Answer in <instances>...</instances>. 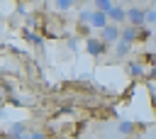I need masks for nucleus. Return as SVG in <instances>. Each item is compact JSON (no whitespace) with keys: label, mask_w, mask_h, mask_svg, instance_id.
Returning a JSON list of instances; mask_svg holds the SVG:
<instances>
[{"label":"nucleus","mask_w":156,"mask_h":139,"mask_svg":"<svg viewBox=\"0 0 156 139\" xmlns=\"http://www.w3.org/2000/svg\"><path fill=\"white\" fill-rule=\"evenodd\" d=\"M117 132H119V134H124V137H127V134H132V132H134V122H129V119L119 122V124H117Z\"/></svg>","instance_id":"obj_10"},{"label":"nucleus","mask_w":156,"mask_h":139,"mask_svg":"<svg viewBox=\"0 0 156 139\" xmlns=\"http://www.w3.org/2000/svg\"><path fill=\"white\" fill-rule=\"evenodd\" d=\"M112 5H115L112 0H93V7H95V10H100V12H107Z\"/></svg>","instance_id":"obj_11"},{"label":"nucleus","mask_w":156,"mask_h":139,"mask_svg":"<svg viewBox=\"0 0 156 139\" xmlns=\"http://www.w3.org/2000/svg\"><path fill=\"white\" fill-rule=\"evenodd\" d=\"M27 137H29V139H46V134H44V132H39V129H34V132H29Z\"/></svg>","instance_id":"obj_16"},{"label":"nucleus","mask_w":156,"mask_h":139,"mask_svg":"<svg viewBox=\"0 0 156 139\" xmlns=\"http://www.w3.org/2000/svg\"><path fill=\"white\" fill-rule=\"evenodd\" d=\"M154 44H156V37H154Z\"/></svg>","instance_id":"obj_20"},{"label":"nucleus","mask_w":156,"mask_h":139,"mask_svg":"<svg viewBox=\"0 0 156 139\" xmlns=\"http://www.w3.org/2000/svg\"><path fill=\"white\" fill-rule=\"evenodd\" d=\"M24 39H29V41H32V44H37V46H44V39H41L39 34H34V32H29V29L24 32Z\"/></svg>","instance_id":"obj_12"},{"label":"nucleus","mask_w":156,"mask_h":139,"mask_svg":"<svg viewBox=\"0 0 156 139\" xmlns=\"http://www.w3.org/2000/svg\"><path fill=\"white\" fill-rule=\"evenodd\" d=\"M119 37H122V27L119 24H105L102 29H100V39L110 46V44H115V41H119Z\"/></svg>","instance_id":"obj_3"},{"label":"nucleus","mask_w":156,"mask_h":139,"mask_svg":"<svg viewBox=\"0 0 156 139\" xmlns=\"http://www.w3.org/2000/svg\"><path fill=\"white\" fill-rule=\"evenodd\" d=\"M107 20H110L112 24H119V27H122V24L127 22V7H122V5L115 2V5L107 10Z\"/></svg>","instance_id":"obj_4"},{"label":"nucleus","mask_w":156,"mask_h":139,"mask_svg":"<svg viewBox=\"0 0 156 139\" xmlns=\"http://www.w3.org/2000/svg\"><path fill=\"white\" fill-rule=\"evenodd\" d=\"M93 10H95V7H83V10L78 12V22H80V24H90V15H93Z\"/></svg>","instance_id":"obj_9"},{"label":"nucleus","mask_w":156,"mask_h":139,"mask_svg":"<svg viewBox=\"0 0 156 139\" xmlns=\"http://www.w3.org/2000/svg\"><path fill=\"white\" fill-rule=\"evenodd\" d=\"M68 49H71V51H76V49H78V39H76V37H71V39H68Z\"/></svg>","instance_id":"obj_17"},{"label":"nucleus","mask_w":156,"mask_h":139,"mask_svg":"<svg viewBox=\"0 0 156 139\" xmlns=\"http://www.w3.org/2000/svg\"><path fill=\"white\" fill-rule=\"evenodd\" d=\"M20 134H27V127L24 124H12L10 127V137H20Z\"/></svg>","instance_id":"obj_13"},{"label":"nucleus","mask_w":156,"mask_h":139,"mask_svg":"<svg viewBox=\"0 0 156 139\" xmlns=\"http://www.w3.org/2000/svg\"><path fill=\"white\" fill-rule=\"evenodd\" d=\"M146 24H156V7L146 10Z\"/></svg>","instance_id":"obj_14"},{"label":"nucleus","mask_w":156,"mask_h":139,"mask_svg":"<svg viewBox=\"0 0 156 139\" xmlns=\"http://www.w3.org/2000/svg\"><path fill=\"white\" fill-rule=\"evenodd\" d=\"M127 24H134V27H144L146 24V10L136 2H132L127 7Z\"/></svg>","instance_id":"obj_1"},{"label":"nucleus","mask_w":156,"mask_h":139,"mask_svg":"<svg viewBox=\"0 0 156 139\" xmlns=\"http://www.w3.org/2000/svg\"><path fill=\"white\" fill-rule=\"evenodd\" d=\"M54 2H56V7H58V10L63 12V10H68V7H71V5L76 2V0H54Z\"/></svg>","instance_id":"obj_15"},{"label":"nucleus","mask_w":156,"mask_h":139,"mask_svg":"<svg viewBox=\"0 0 156 139\" xmlns=\"http://www.w3.org/2000/svg\"><path fill=\"white\" fill-rule=\"evenodd\" d=\"M85 51H88L90 56L100 59V56L107 54V44H105L100 37H88V39H85Z\"/></svg>","instance_id":"obj_2"},{"label":"nucleus","mask_w":156,"mask_h":139,"mask_svg":"<svg viewBox=\"0 0 156 139\" xmlns=\"http://www.w3.org/2000/svg\"><path fill=\"white\" fill-rule=\"evenodd\" d=\"M105 24H110V20H107V12H100V10H93V15H90V29H102Z\"/></svg>","instance_id":"obj_5"},{"label":"nucleus","mask_w":156,"mask_h":139,"mask_svg":"<svg viewBox=\"0 0 156 139\" xmlns=\"http://www.w3.org/2000/svg\"><path fill=\"white\" fill-rule=\"evenodd\" d=\"M132 2H136V5H141V2H151V0H132Z\"/></svg>","instance_id":"obj_18"},{"label":"nucleus","mask_w":156,"mask_h":139,"mask_svg":"<svg viewBox=\"0 0 156 139\" xmlns=\"http://www.w3.org/2000/svg\"><path fill=\"white\" fill-rule=\"evenodd\" d=\"M129 51H132V44H129V41H124V39L115 41V54H117L119 59H122V56H127Z\"/></svg>","instance_id":"obj_8"},{"label":"nucleus","mask_w":156,"mask_h":139,"mask_svg":"<svg viewBox=\"0 0 156 139\" xmlns=\"http://www.w3.org/2000/svg\"><path fill=\"white\" fill-rule=\"evenodd\" d=\"M151 63H154V66H156V54H154V59H151Z\"/></svg>","instance_id":"obj_19"},{"label":"nucleus","mask_w":156,"mask_h":139,"mask_svg":"<svg viewBox=\"0 0 156 139\" xmlns=\"http://www.w3.org/2000/svg\"><path fill=\"white\" fill-rule=\"evenodd\" d=\"M139 34H141V27H134V24H127V27H122V37H119V39H124V41H129V44H134V41L139 39Z\"/></svg>","instance_id":"obj_6"},{"label":"nucleus","mask_w":156,"mask_h":139,"mask_svg":"<svg viewBox=\"0 0 156 139\" xmlns=\"http://www.w3.org/2000/svg\"><path fill=\"white\" fill-rule=\"evenodd\" d=\"M127 73H129L132 78H144L146 71H144V63H141V61H129V63H127Z\"/></svg>","instance_id":"obj_7"}]
</instances>
